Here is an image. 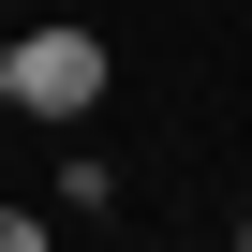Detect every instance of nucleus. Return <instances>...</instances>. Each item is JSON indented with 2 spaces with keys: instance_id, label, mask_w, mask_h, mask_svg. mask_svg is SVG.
<instances>
[{
  "instance_id": "nucleus-1",
  "label": "nucleus",
  "mask_w": 252,
  "mask_h": 252,
  "mask_svg": "<svg viewBox=\"0 0 252 252\" xmlns=\"http://www.w3.org/2000/svg\"><path fill=\"white\" fill-rule=\"evenodd\" d=\"M104 74H119L104 30H30V45H15V119H89Z\"/></svg>"
},
{
  "instance_id": "nucleus-2",
  "label": "nucleus",
  "mask_w": 252,
  "mask_h": 252,
  "mask_svg": "<svg viewBox=\"0 0 252 252\" xmlns=\"http://www.w3.org/2000/svg\"><path fill=\"white\" fill-rule=\"evenodd\" d=\"M0 252H45V222H30V208H0Z\"/></svg>"
},
{
  "instance_id": "nucleus-3",
  "label": "nucleus",
  "mask_w": 252,
  "mask_h": 252,
  "mask_svg": "<svg viewBox=\"0 0 252 252\" xmlns=\"http://www.w3.org/2000/svg\"><path fill=\"white\" fill-rule=\"evenodd\" d=\"M0 119H15V45H0Z\"/></svg>"
},
{
  "instance_id": "nucleus-4",
  "label": "nucleus",
  "mask_w": 252,
  "mask_h": 252,
  "mask_svg": "<svg viewBox=\"0 0 252 252\" xmlns=\"http://www.w3.org/2000/svg\"><path fill=\"white\" fill-rule=\"evenodd\" d=\"M237 252H252V208H237Z\"/></svg>"
}]
</instances>
